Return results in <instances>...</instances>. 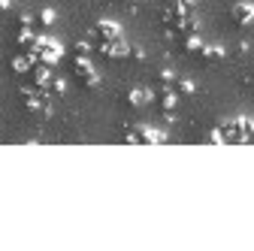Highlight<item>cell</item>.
<instances>
[{
  "mask_svg": "<svg viewBox=\"0 0 254 251\" xmlns=\"http://www.w3.org/2000/svg\"><path fill=\"white\" fill-rule=\"evenodd\" d=\"M218 130H221V136H224L227 145H233V142H248V139L254 136V118H251V115L227 118V121L218 124Z\"/></svg>",
  "mask_w": 254,
  "mask_h": 251,
  "instance_id": "cell-1",
  "label": "cell"
},
{
  "mask_svg": "<svg viewBox=\"0 0 254 251\" xmlns=\"http://www.w3.org/2000/svg\"><path fill=\"white\" fill-rule=\"evenodd\" d=\"M124 142L130 145H157L167 142V130H154V127H124Z\"/></svg>",
  "mask_w": 254,
  "mask_h": 251,
  "instance_id": "cell-2",
  "label": "cell"
},
{
  "mask_svg": "<svg viewBox=\"0 0 254 251\" xmlns=\"http://www.w3.org/2000/svg\"><path fill=\"white\" fill-rule=\"evenodd\" d=\"M70 70H73V76L79 79L82 88H97V85H100L97 70H94V67H91V61L82 58V55H73V58H70Z\"/></svg>",
  "mask_w": 254,
  "mask_h": 251,
  "instance_id": "cell-3",
  "label": "cell"
},
{
  "mask_svg": "<svg viewBox=\"0 0 254 251\" xmlns=\"http://www.w3.org/2000/svg\"><path fill=\"white\" fill-rule=\"evenodd\" d=\"M30 55H34L37 61H43V64H49V67H55L58 64V58H61V46L52 40V37H37V46H34V52H30Z\"/></svg>",
  "mask_w": 254,
  "mask_h": 251,
  "instance_id": "cell-4",
  "label": "cell"
},
{
  "mask_svg": "<svg viewBox=\"0 0 254 251\" xmlns=\"http://www.w3.org/2000/svg\"><path fill=\"white\" fill-rule=\"evenodd\" d=\"M118 37H121V27L115 21H109V18L94 21V27H91V43H112Z\"/></svg>",
  "mask_w": 254,
  "mask_h": 251,
  "instance_id": "cell-5",
  "label": "cell"
},
{
  "mask_svg": "<svg viewBox=\"0 0 254 251\" xmlns=\"http://www.w3.org/2000/svg\"><path fill=\"white\" fill-rule=\"evenodd\" d=\"M179 49L185 52V55H190V58H203V49H206V43L200 40V34H179Z\"/></svg>",
  "mask_w": 254,
  "mask_h": 251,
  "instance_id": "cell-6",
  "label": "cell"
},
{
  "mask_svg": "<svg viewBox=\"0 0 254 251\" xmlns=\"http://www.w3.org/2000/svg\"><path fill=\"white\" fill-rule=\"evenodd\" d=\"M230 18H233L239 27L251 24V21H254V3H248V0H239V3H233V9H230Z\"/></svg>",
  "mask_w": 254,
  "mask_h": 251,
  "instance_id": "cell-7",
  "label": "cell"
},
{
  "mask_svg": "<svg viewBox=\"0 0 254 251\" xmlns=\"http://www.w3.org/2000/svg\"><path fill=\"white\" fill-rule=\"evenodd\" d=\"M30 85H37V88H46L49 85V79H52V67L49 64H43V61H34V67H30Z\"/></svg>",
  "mask_w": 254,
  "mask_h": 251,
  "instance_id": "cell-8",
  "label": "cell"
},
{
  "mask_svg": "<svg viewBox=\"0 0 254 251\" xmlns=\"http://www.w3.org/2000/svg\"><path fill=\"white\" fill-rule=\"evenodd\" d=\"M34 61H37V58L30 55V52H18V55L9 61V67H12V73H15V76H27V73H30V67H34Z\"/></svg>",
  "mask_w": 254,
  "mask_h": 251,
  "instance_id": "cell-9",
  "label": "cell"
},
{
  "mask_svg": "<svg viewBox=\"0 0 254 251\" xmlns=\"http://www.w3.org/2000/svg\"><path fill=\"white\" fill-rule=\"evenodd\" d=\"M151 97H154V94H151L148 88H130V91L124 94V103H127V106H133V109H139V106H145Z\"/></svg>",
  "mask_w": 254,
  "mask_h": 251,
  "instance_id": "cell-10",
  "label": "cell"
},
{
  "mask_svg": "<svg viewBox=\"0 0 254 251\" xmlns=\"http://www.w3.org/2000/svg\"><path fill=\"white\" fill-rule=\"evenodd\" d=\"M157 106H161V112H176L179 94H176L173 88H161V94H157Z\"/></svg>",
  "mask_w": 254,
  "mask_h": 251,
  "instance_id": "cell-11",
  "label": "cell"
},
{
  "mask_svg": "<svg viewBox=\"0 0 254 251\" xmlns=\"http://www.w3.org/2000/svg\"><path fill=\"white\" fill-rule=\"evenodd\" d=\"M173 91L179 94V97H190V94L197 91V85L190 82V79H179V76H176V82H173Z\"/></svg>",
  "mask_w": 254,
  "mask_h": 251,
  "instance_id": "cell-12",
  "label": "cell"
},
{
  "mask_svg": "<svg viewBox=\"0 0 254 251\" xmlns=\"http://www.w3.org/2000/svg\"><path fill=\"white\" fill-rule=\"evenodd\" d=\"M46 91H49V97L55 100V97H61V94L67 91V82H64L61 76H52V79H49V85H46Z\"/></svg>",
  "mask_w": 254,
  "mask_h": 251,
  "instance_id": "cell-13",
  "label": "cell"
},
{
  "mask_svg": "<svg viewBox=\"0 0 254 251\" xmlns=\"http://www.w3.org/2000/svg\"><path fill=\"white\" fill-rule=\"evenodd\" d=\"M224 58H227V49H224V46H218V43L203 49V61H224Z\"/></svg>",
  "mask_w": 254,
  "mask_h": 251,
  "instance_id": "cell-14",
  "label": "cell"
},
{
  "mask_svg": "<svg viewBox=\"0 0 254 251\" xmlns=\"http://www.w3.org/2000/svg\"><path fill=\"white\" fill-rule=\"evenodd\" d=\"M157 82H161V88H173V82H176L173 67H161V70H157Z\"/></svg>",
  "mask_w": 254,
  "mask_h": 251,
  "instance_id": "cell-15",
  "label": "cell"
},
{
  "mask_svg": "<svg viewBox=\"0 0 254 251\" xmlns=\"http://www.w3.org/2000/svg\"><path fill=\"white\" fill-rule=\"evenodd\" d=\"M49 24H55V12L52 9H40L37 18H34V27H49Z\"/></svg>",
  "mask_w": 254,
  "mask_h": 251,
  "instance_id": "cell-16",
  "label": "cell"
},
{
  "mask_svg": "<svg viewBox=\"0 0 254 251\" xmlns=\"http://www.w3.org/2000/svg\"><path fill=\"white\" fill-rule=\"evenodd\" d=\"M91 52H94V43H91V40H79V43L73 46V55H82V58H88Z\"/></svg>",
  "mask_w": 254,
  "mask_h": 251,
  "instance_id": "cell-17",
  "label": "cell"
},
{
  "mask_svg": "<svg viewBox=\"0 0 254 251\" xmlns=\"http://www.w3.org/2000/svg\"><path fill=\"white\" fill-rule=\"evenodd\" d=\"M15 24H18V27H34V18H30L27 12H18V18H15ZM34 30H37V27H34Z\"/></svg>",
  "mask_w": 254,
  "mask_h": 251,
  "instance_id": "cell-18",
  "label": "cell"
},
{
  "mask_svg": "<svg viewBox=\"0 0 254 251\" xmlns=\"http://www.w3.org/2000/svg\"><path fill=\"white\" fill-rule=\"evenodd\" d=\"M206 142H215V145H221V142H224V136H221V130L215 127V130H212V133L206 136Z\"/></svg>",
  "mask_w": 254,
  "mask_h": 251,
  "instance_id": "cell-19",
  "label": "cell"
},
{
  "mask_svg": "<svg viewBox=\"0 0 254 251\" xmlns=\"http://www.w3.org/2000/svg\"><path fill=\"white\" fill-rule=\"evenodd\" d=\"M130 58H133V61H145V49H139V46H130Z\"/></svg>",
  "mask_w": 254,
  "mask_h": 251,
  "instance_id": "cell-20",
  "label": "cell"
},
{
  "mask_svg": "<svg viewBox=\"0 0 254 251\" xmlns=\"http://www.w3.org/2000/svg\"><path fill=\"white\" fill-rule=\"evenodd\" d=\"M179 3H182L185 9H197V6L203 3V0H179Z\"/></svg>",
  "mask_w": 254,
  "mask_h": 251,
  "instance_id": "cell-21",
  "label": "cell"
},
{
  "mask_svg": "<svg viewBox=\"0 0 254 251\" xmlns=\"http://www.w3.org/2000/svg\"><path fill=\"white\" fill-rule=\"evenodd\" d=\"M164 115V124H176V112H161Z\"/></svg>",
  "mask_w": 254,
  "mask_h": 251,
  "instance_id": "cell-22",
  "label": "cell"
},
{
  "mask_svg": "<svg viewBox=\"0 0 254 251\" xmlns=\"http://www.w3.org/2000/svg\"><path fill=\"white\" fill-rule=\"evenodd\" d=\"M9 6H12V0H0V12H6Z\"/></svg>",
  "mask_w": 254,
  "mask_h": 251,
  "instance_id": "cell-23",
  "label": "cell"
},
{
  "mask_svg": "<svg viewBox=\"0 0 254 251\" xmlns=\"http://www.w3.org/2000/svg\"><path fill=\"white\" fill-rule=\"evenodd\" d=\"M121 3H127V6H133V3H136V0H121Z\"/></svg>",
  "mask_w": 254,
  "mask_h": 251,
  "instance_id": "cell-24",
  "label": "cell"
}]
</instances>
